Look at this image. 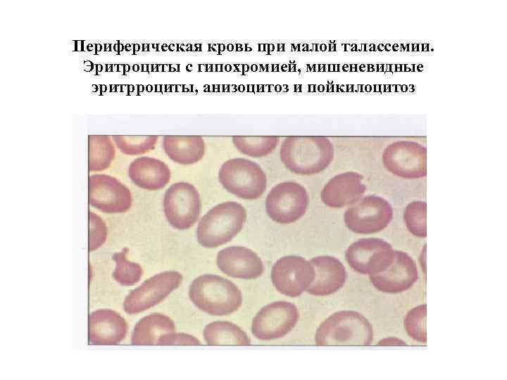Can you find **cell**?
<instances>
[{"label": "cell", "mask_w": 507, "mask_h": 380, "mask_svg": "<svg viewBox=\"0 0 507 380\" xmlns=\"http://www.w3.org/2000/svg\"><path fill=\"white\" fill-rule=\"evenodd\" d=\"M426 314V304L420 305L411 310L404 319V327L408 336L425 343L427 342Z\"/></svg>", "instance_id": "obj_29"}, {"label": "cell", "mask_w": 507, "mask_h": 380, "mask_svg": "<svg viewBox=\"0 0 507 380\" xmlns=\"http://www.w3.org/2000/svg\"><path fill=\"white\" fill-rule=\"evenodd\" d=\"M392 217V207L388 201L378 196L368 195L349 206L344 220L351 231L369 234L385 229Z\"/></svg>", "instance_id": "obj_7"}, {"label": "cell", "mask_w": 507, "mask_h": 380, "mask_svg": "<svg viewBox=\"0 0 507 380\" xmlns=\"http://www.w3.org/2000/svg\"><path fill=\"white\" fill-rule=\"evenodd\" d=\"M418 271L413 258L407 253L394 251L393 259L383 271L370 275L373 286L385 293H400L410 289L418 280Z\"/></svg>", "instance_id": "obj_15"}, {"label": "cell", "mask_w": 507, "mask_h": 380, "mask_svg": "<svg viewBox=\"0 0 507 380\" xmlns=\"http://www.w3.org/2000/svg\"><path fill=\"white\" fill-rule=\"evenodd\" d=\"M182 281L176 271H166L151 277L132 290L125 298L123 309L127 313L137 314L159 303Z\"/></svg>", "instance_id": "obj_10"}, {"label": "cell", "mask_w": 507, "mask_h": 380, "mask_svg": "<svg viewBox=\"0 0 507 380\" xmlns=\"http://www.w3.org/2000/svg\"><path fill=\"white\" fill-rule=\"evenodd\" d=\"M403 341H402L400 339L396 338H387L383 339L382 341H380V343L377 345H378V346L405 345V343H403Z\"/></svg>", "instance_id": "obj_32"}, {"label": "cell", "mask_w": 507, "mask_h": 380, "mask_svg": "<svg viewBox=\"0 0 507 380\" xmlns=\"http://www.w3.org/2000/svg\"><path fill=\"white\" fill-rule=\"evenodd\" d=\"M394 251L392 246L381 239H361L348 247L345 258L354 271L373 275L389 266Z\"/></svg>", "instance_id": "obj_11"}, {"label": "cell", "mask_w": 507, "mask_h": 380, "mask_svg": "<svg viewBox=\"0 0 507 380\" xmlns=\"http://www.w3.org/2000/svg\"><path fill=\"white\" fill-rule=\"evenodd\" d=\"M277 137H232V143L242 153L254 158L264 157L271 153L279 144Z\"/></svg>", "instance_id": "obj_25"}, {"label": "cell", "mask_w": 507, "mask_h": 380, "mask_svg": "<svg viewBox=\"0 0 507 380\" xmlns=\"http://www.w3.org/2000/svg\"><path fill=\"white\" fill-rule=\"evenodd\" d=\"M127 323L115 311L102 309L89 316L88 338L92 345H116L127 334Z\"/></svg>", "instance_id": "obj_18"}, {"label": "cell", "mask_w": 507, "mask_h": 380, "mask_svg": "<svg viewBox=\"0 0 507 380\" xmlns=\"http://www.w3.org/2000/svg\"><path fill=\"white\" fill-rule=\"evenodd\" d=\"M309 196L306 189L295 182H283L274 186L265 198V211L279 224H287L301 219L306 212Z\"/></svg>", "instance_id": "obj_6"}, {"label": "cell", "mask_w": 507, "mask_h": 380, "mask_svg": "<svg viewBox=\"0 0 507 380\" xmlns=\"http://www.w3.org/2000/svg\"><path fill=\"white\" fill-rule=\"evenodd\" d=\"M366 191L363 177L356 172H345L332 177L320 192L323 203L332 208L350 206L361 199Z\"/></svg>", "instance_id": "obj_16"}, {"label": "cell", "mask_w": 507, "mask_h": 380, "mask_svg": "<svg viewBox=\"0 0 507 380\" xmlns=\"http://www.w3.org/2000/svg\"><path fill=\"white\" fill-rule=\"evenodd\" d=\"M426 203L413 201L405 208L403 220L408 231L418 237H425L426 228Z\"/></svg>", "instance_id": "obj_27"}, {"label": "cell", "mask_w": 507, "mask_h": 380, "mask_svg": "<svg viewBox=\"0 0 507 380\" xmlns=\"http://www.w3.org/2000/svg\"><path fill=\"white\" fill-rule=\"evenodd\" d=\"M205 341L210 346H247L251 340L247 334L236 324L224 321L213 322L204 331Z\"/></svg>", "instance_id": "obj_23"}, {"label": "cell", "mask_w": 507, "mask_h": 380, "mask_svg": "<svg viewBox=\"0 0 507 380\" xmlns=\"http://www.w3.org/2000/svg\"><path fill=\"white\" fill-rule=\"evenodd\" d=\"M199 341L187 334L182 333H169L163 336L158 342V345L161 346H175V345H184V346H193L199 345Z\"/></svg>", "instance_id": "obj_31"}, {"label": "cell", "mask_w": 507, "mask_h": 380, "mask_svg": "<svg viewBox=\"0 0 507 380\" xmlns=\"http://www.w3.org/2000/svg\"><path fill=\"white\" fill-rule=\"evenodd\" d=\"M246 210L236 201H225L213 207L199 222L198 242L204 247L215 248L230 241L242 229Z\"/></svg>", "instance_id": "obj_4"}, {"label": "cell", "mask_w": 507, "mask_h": 380, "mask_svg": "<svg viewBox=\"0 0 507 380\" xmlns=\"http://www.w3.org/2000/svg\"><path fill=\"white\" fill-rule=\"evenodd\" d=\"M106 227L104 221L97 215L89 212V251L99 248L106 241Z\"/></svg>", "instance_id": "obj_30"}, {"label": "cell", "mask_w": 507, "mask_h": 380, "mask_svg": "<svg viewBox=\"0 0 507 380\" xmlns=\"http://www.w3.org/2000/svg\"><path fill=\"white\" fill-rule=\"evenodd\" d=\"M218 180L230 193L246 199L260 198L267 187V177L256 162L242 158H232L220 167Z\"/></svg>", "instance_id": "obj_5"}, {"label": "cell", "mask_w": 507, "mask_h": 380, "mask_svg": "<svg viewBox=\"0 0 507 380\" xmlns=\"http://www.w3.org/2000/svg\"><path fill=\"white\" fill-rule=\"evenodd\" d=\"M163 147L172 160L182 165L196 163L205 153L204 140L196 135L164 136Z\"/></svg>", "instance_id": "obj_21"}, {"label": "cell", "mask_w": 507, "mask_h": 380, "mask_svg": "<svg viewBox=\"0 0 507 380\" xmlns=\"http://www.w3.org/2000/svg\"><path fill=\"white\" fill-rule=\"evenodd\" d=\"M201 208L199 193L190 183L173 184L165 192L164 213L174 228L184 230L192 227L199 219Z\"/></svg>", "instance_id": "obj_8"}, {"label": "cell", "mask_w": 507, "mask_h": 380, "mask_svg": "<svg viewBox=\"0 0 507 380\" xmlns=\"http://www.w3.org/2000/svg\"><path fill=\"white\" fill-rule=\"evenodd\" d=\"M310 262L314 269V279L306 289L309 293L327 296L344 286L346 272L338 259L329 255H320L313 258Z\"/></svg>", "instance_id": "obj_19"}, {"label": "cell", "mask_w": 507, "mask_h": 380, "mask_svg": "<svg viewBox=\"0 0 507 380\" xmlns=\"http://www.w3.org/2000/svg\"><path fill=\"white\" fill-rule=\"evenodd\" d=\"M175 331V324L169 317L154 313L143 317L136 324L131 342L134 346L158 345L163 336Z\"/></svg>", "instance_id": "obj_22"}, {"label": "cell", "mask_w": 507, "mask_h": 380, "mask_svg": "<svg viewBox=\"0 0 507 380\" xmlns=\"http://www.w3.org/2000/svg\"><path fill=\"white\" fill-rule=\"evenodd\" d=\"M385 168L403 179H418L426 175L425 149L418 144L397 142L389 146L382 155Z\"/></svg>", "instance_id": "obj_14"}, {"label": "cell", "mask_w": 507, "mask_h": 380, "mask_svg": "<svg viewBox=\"0 0 507 380\" xmlns=\"http://www.w3.org/2000/svg\"><path fill=\"white\" fill-rule=\"evenodd\" d=\"M299 314L297 308L286 301H277L261 309L254 317L251 331L261 340H273L284 336L296 325Z\"/></svg>", "instance_id": "obj_12"}, {"label": "cell", "mask_w": 507, "mask_h": 380, "mask_svg": "<svg viewBox=\"0 0 507 380\" xmlns=\"http://www.w3.org/2000/svg\"><path fill=\"white\" fill-rule=\"evenodd\" d=\"M113 140L126 155H139L152 150L156 144L157 136H113Z\"/></svg>", "instance_id": "obj_28"}, {"label": "cell", "mask_w": 507, "mask_h": 380, "mask_svg": "<svg viewBox=\"0 0 507 380\" xmlns=\"http://www.w3.org/2000/svg\"><path fill=\"white\" fill-rule=\"evenodd\" d=\"M373 340V331L368 319L360 313L344 310L334 313L318 328V346H366Z\"/></svg>", "instance_id": "obj_3"}, {"label": "cell", "mask_w": 507, "mask_h": 380, "mask_svg": "<svg viewBox=\"0 0 507 380\" xmlns=\"http://www.w3.org/2000/svg\"><path fill=\"white\" fill-rule=\"evenodd\" d=\"M88 201L91 205L104 213H120L130 208L132 195L116 178L93 175L88 179Z\"/></svg>", "instance_id": "obj_13"}, {"label": "cell", "mask_w": 507, "mask_h": 380, "mask_svg": "<svg viewBox=\"0 0 507 380\" xmlns=\"http://www.w3.org/2000/svg\"><path fill=\"white\" fill-rule=\"evenodd\" d=\"M271 279L275 288L290 297L299 296L312 283L314 269L310 260L297 255H287L274 264Z\"/></svg>", "instance_id": "obj_9"}, {"label": "cell", "mask_w": 507, "mask_h": 380, "mask_svg": "<svg viewBox=\"0 0 507 380\" xmlns=\"http://www.w3.org/2000/svg\"><path fill=\"white\" fill-rule=\"evenodd\" d=\"M189 296L199 309L216 316L235 312L242 302L238 287L230 280L215 274L196 278L189 286Z\"/></svg>", "instance_id": "obj_2"}, {"label": "cell", "mask_w": 507, "mask_h": 380, "mask_svg": "<svg viewBox=\"0 0 507 380\" xmlns=\"http://www.w3.org/2000/svg\"><path fill=\"white\" fill-rule=\"evenodd\" d=\"M128 175L134 184L147 190L163 189L171 177L170 170L164 162L147 156L134 160L129 166Z\"/></svg>", "instance_id": "obj_20"}, {"label": "cell", "mask_w": 507, "mask_h": 380, "mask_svg": "<svg viewBox=\"0 0 507 380\" xmlns=\"http://www.w3.org/2000/svg\"><path fill=\"white\" fill-rule=\"evenodd\" d=\"M114 157L115 148L108 137L89 136V171L108 168Z\"/></svg>", "instance_id": "obj_24"}, {"label": "cell", "mask_w": 507, "mask_h": 380, "mask_svg": "<svg viewBox=\"0 0 507 380\" xmlns=\"http://www.w3.org/2000/svg\"><path fill=\"white\" fill-rule=\"evenodd\" d=\"M216 262L225 274L239 279H252L260 277L264 270L259 256L244 246H230L220 251Z\"/></svg>", "instance_id": "obj_17"}, {"label": "cell", "mask_w": 507, "mask_h": 380, "mask_svg": "<svg viewBox=\"0 0 507 380\" xmlns=\"http://www.w3.org/2000/svg\"><path fill=\"white\" fill-rule=\"evenodd\" d=\"M127 249L114 253L113 259L115 262V268L113 273L114 279L123 286L133 285L140 279L143 271L141 266L135 262L127 260L126 254Z\"/></svg>", "instance_id": "obj_26"}, {"label": "cell", "mask_w": 507, "mask_h": 380, "mask_svg": "<svg viewBox=\"0 0 507 380\" xmlns=\"http://www.w3.org/2000/svg\"><path fill=\"white\" fill-rule=\"evenodd\" d=\"M280 157L290 172L313 175L330 165L334 148L332 142L323 137H288L282 143Z\"/></svg>", "instance_id": "obj_1"}]
</instances>
